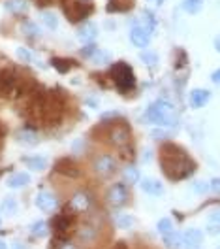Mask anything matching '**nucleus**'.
<instances>
[{"mask_svg":"<svg viewBox=\"0 0 220 249\" xmlns=\"http://www.w3.org/2000/svg\"><path fill=\"white\" fill-rule=\"evenodd\" d=\"M160 168L162 174L172 179V181H181L190 178L196 172V160H192L187 149H183L177 143H164L160 149Z\"/></svg>","mask_w":220,"mask_h":249,"instance_id":"nucleus-1","label":"nucleus"},{"mask_svg":"<svg viewBox=\"0 0 220 249\" xmlns=\"http://www.w3.org/2000/svg\"><path fill=\"white\" fill-rule=\"evenodd\" d=\"M143 121L158 126H173L177 123V111L175 106L168 100H157L153 102L143 113Z\"/></svg>","mask_w":220,"mask_h":249,"instance_id":"nucleus-2","label":"nucleus"},{"mask_svg":"<svg viewBox=\"0 0 220 249\" xmlns=\"http://www.w3.org/2000/svg\"><path fill=\"white\" fill-rule=\"evenodd\" d=\"M91 172L98 179H110L119 172V159L111 153L100 151L91 159Z\"/></svg>","mask_w":220,"mask_h":249,"instance_id":"nucleus-3","label":"nucleus"},{"mask_svg":"<svg viewBox=\"0 0 220 249\" xmlns=\"http://www.w3.org/2000/svg\"><path fill=\"white\" fill-rule=\"evenodd\" d=\"M102 221L96 217V215H91L89 219H85L81 225L76 227V238L81 246H94L96 242L102 238Z\"/></svg>","mask_w":220,"mask_h":249,"instance_id":"nucleus-4","label":"nucleus"},{"mask_svg":"<svg viewBox=\"0 0 220 249\" xmlns=\"http://www.w3.org/2000/svg\"><path fill=\"white\" fill-rule=\"evenodd\" d=\"M110 76L121 93H130L136 87V74L130 68V64H126L125 61L113 64L110 70Z\"/></svg>","mask_w":220,"mask_h":249,"instance_id":"nucleus-5","label":"nucleus"},{"mask_svg":"<svg viewBox=\"0 0 220 249\" xmlns=\"http://www.w3.org/2000/svg\"><path fill=\"white\" fill-rule=\"evenodd\" d=\"M93 206H94V198H93L91 193H87V191H76L70 196V202H68V210L66 212L72 213V215H87V213H91Z\"/></svg>","mask_w":220,"mask_h":249,"instance_id":"nucleus-6","label":"nucleus"},{"mask_svg":"<svg viewBox=\"0 0 220 249\" xmlns=\"http://www.w3.org/2000/svg\"><path fill=\"white\" fill-rule=\"evenodd\" d=\"M104 200L111 208L121 210V208H125L126 204L130 202V189H128V185H126L125 181L113 183V185L108 187V191L104 195Z\"/></svg>","mask_w":220,"mask_h":249,"instance_id":"nucleus-7","label":"nucleus"},{"mask_svg":"<svg viewBox=\"0 0 220 249\" xmlns=\"http://www.w3.org/2000/svg\"><path fill=\"white\" fill-rule=\"evenodd\" d=\"M108 142H110L111 145L119 147V149L130 145V142H132V130H130V126L125 121L123 123L115 121V123L111 124L110 132H108Z\"/></svg>","mask_w":220,"mask_h":249,"instance_id":"nucleus-8","label":"nucleus"},{"mask_svg":"<svg viewBox=\"0 0 220 249\" xmlns=\"http://www.w3.org/2000/svg\"><path fill=\"white\" fill-rule=\"evenodd\" d=\"M74 217H76V215H72V213H68V212H63V213H59V215L55 217L53 229H55V232H57V238L68 240V236L74 234V229H76Z\"/></svg>","mask_w":220,"mask_h":249,"instance_id":"nucleus-9","label":"nucleus"},{"mask_svg":"<svg viewBox=\"0 0 220 249\" xmlns=\"http://www.w3.org/2000/svg\"><path fill=\"white\" fill-rule=\"evenodd\" d=\"M36 208L44 213H53L57 208H59V198L53 191H47V189H42L38 195H36Z\"/></svg>","mask_w":220,"mask_h":249,"instance_id":"nucleus-10","label":"nucleus"},{"mask_svg":"<svg viewBox=\"0 0 220 249\" xmlns=\"http://www.w3.org/2000/svg\"><path fill=\"white\" fill-rule=\"evenodd\" d=\"M78 40L81 44H94V40L98 38V27L93 21H85L78 29Z\"/></svg>","mask_w":220,"mask_h":249,"instance_id":"nucleus-11","label":"nucleus"},{"mask_svg":"<svg viewBox=\"0 0 220 249\" xmlns=\"http://www.w3.org/2000/svg\"><path fill=\"white\" fill-rule=\"evenodd\" d=\"M130 42L136 47H147L151 42V32L147 31L143 25H134L130 29Z\"/></svg>","mask_w":220,"mask_h":249,"instance_id":"nucleus-12","label":"nucleus"},{"mask_svg":"<svg viewBox=\"0 0 220 249\" xmlns=\"http://www.w3.org/2000/svg\"><path fill=\"white\" fill-rule=\"evenodd\" d=\"M204 244V232L200 229H189L183 234V248L185 249H200Z\"/></svg>","mask_w":220,"mask_h":249,"instance_id":"nucleus-13","label":"nucleus"},{"mask_svg":"<svg viewBox=\"0 0 220 249\" xmlns=\"http://www.w3.org/2000/svg\"><path fill=\"white\" fill-rule=\"evenodd\" d=\"M57 172L66 176V178H79V174H81L78 164L72 159H61V160H57Z\"/></svg>","mask_w":220,"mask_h":249,"instance_id":"nucleus-14","label":"nucleus"},{"mask_svg":"<svg viewBox=\"0 0 220 249\" xmlns=\"http://www.w3.org/2000/svg\"><path fill=\"white\" fill-rule=\"evenodd\" d=\"M211 100V91H207V89H194L192 93H190V108L194 109H200L204 108L205 104Z\"/></svg>","mask_w":220,"mask_h":249,"instance_id":"nucleus-15","label":"nucleus"},{"mask_svg":"<svg viewBox=\"0 0 220 249\" xmlns=\"http://www.w3.org/2000/svg\"><path fill=\"white\" fill-rule=\"evenodd\" d=\"M141 191L151 195V196H162L164 195V185L158 181V179H153V178H145L141 181Z\"/></svg>","mask_w":220,"mask_h":249,"instance_id":"nucleus-16","label":"nucleus"},{"mask_svg":"<svg viewBox=\"0 0 220 249\" xmlns=\"http://www.w3.org/2000/svg\"><path fill=\"white\" fill-rule=\"evenodd\" d=\"M29 183H31V176L27 172H16L6 181V185L10 187V189H23V187H27Z\"/></svg>","mask_w":220,"mask_h":249,"instance_id":"nucleus-17","label":"nucleus"},{"mask_svg":"<svg viewBox=\"0 0 220 249\" xmlns=\"http://www.w3.org/2000/svg\"><path fill=\"white\" fill-rule=\"evenodd\" d=\"M16 136H17V142H19V143H23V145H31V147L32 145H38V142H40L38 134H36L32 128H29V126L21 128Z\"/></svg>","mask_w":220,"mask_h":249,"instance_id":"nucleus-18","label":"nucleus"},{"mask_svg":"<svg viewBox=\"0 0 220 249\" xmlns=\"http://www.w3.org/2000/svg\"><path fill=\"white\" fill-rule=\"evenodd\" d=\"M23 162L27 168L34 172H44L47 168V159L46 157H23Z\"/></svg>","mask_w":220,"mask_h":249,"instance_id":"nucleus-19","label":"nucleus"},{"mask_svg":"<svg viewBox=\"0 0 220 249\" xmlns=\"http://www.w3.org/2000/svg\"><path fill=\"white\" fill-rule=\"evenodd\" d=\"M0 210H2V213L4 215H8V217H12V215H16L17 210H19V202H17L16 196H6L2 204H0Z\"/></svg>","mask_w":220,"mask_h":249,"instance_id":"nucleus-20","label":"nucleus"},{"mask_svg":"<svg viewBox=\"0 0 220 249\" xmlns=\"http://www.w3.org/2000/svg\"><path fill=\"white\" fill-rule=\"evenodd\" d=\"M4 8L10 12V14H25L29 10V2L27 0H6Z\"/></svg>","mask_w":220,"mask_h":249,"instance_id":"nucleus-21","label":"nucleus"},{"mask_svg":"<svg viewBox=\"0 0 220 249\" xmlns=\"http://www.w3.org/2000/svg\"><path fill=\"white\" fill-rule=\"evenodd\" d=\"M123 178H125V183L126 185H134V183H140L141 179V174H140V168L136 166H126L125 172H123Z\"/></svg>","mask_w":220,"mask_h":249,"instance_id":"nucleus-22","label":"nucleus"},{"mask_svg":"<svg viewBox=\"0 0 220 249\" xmlns=\"http://www.w3.org/2000/svg\"><path fill=\"white\" fill-rule=\"evenodd\" d=\"M42 23H44V27H47L49 31H55L57 27H59V17L55 12H49V10H44L42 12Z\"/></svg>","mask_w":220,"mask_h":249,"instance_id":"nucleus-23","label":"nucleus"},{"mask_svg":"<svg viewBox=\"0 0 220 249\" xmlns=\"http://www.w3.org/2000/svg\"><path fill=\"white\" fill-rule=\"evenodd\" d=\"M164 244H166V248L168 249H181L183 248V234H179L173 231L172 234L164 236Z\"/></svg>","mask_w":220,"mask_h":249,"instance_id":"nucleus-24","label":"nucleus"},{"mask_svg":"<svg viewBox=\"0 0 220 249\" xmlns=\"http://www.w3.org/2000/svg\"><path fill=\"white\" fill-rule=\"evenodd\" d=\"M21 32L25 34V36H29V38H38L42 31H40V27L34 23V21H23V25H21Z\"/></svg>","mask_w":220,"mask_h":249,"instance_id":"nucleus-25","label":"nucleus"},{"mask_svg":"<svg viewBox=\"0 0 220 249\" xmlns=\"http://www.w3.org/2000/svg\"><path fill=\"white\" fill-rule=\"evenodd\" d=\"M51 66H53L57 72H61V74H66V72H70V70H72L74 62L68 61V59H59V57H55V59H51Z\"/></svg>","mask_w":220,"mask_h":249,"instance_id":"nucleus-26","label":"nucleus"},{"mask_svg":"<svg viewBox=\"0 0 220 249\" xmlns=\"http://www.w3.org/2000/svg\"><path fill=\"white\" fill-rule=\"evenodd\" d=\"M115 223H117V227L119 229H123V231H128V229H132L134 227V217L132 215H128V213H117L115 215Z\"/></svg>","mask_w":220,"mask_h":249,"instance_id":"nucleus-27","label":"nucleus"},{"mask_svg":"<svg viewBox=\"0 0 220 249\" xmlns=\"http://www.w3.org/2000/svg\"><path fill=\"white\" fill-rule=\"evenodd\" d=\"M47 232H49V225L46 221H36L31 227V234L34 238H44V236H47Z\"/></svg>","mask_w":220,"mask_h":249,"instance_id":"nucleus-28","label":"nucleus"},{"mask_svg":"<svg viewBox=\"0 0 220 249\" xmlns=\"http://www.w3.org/2000/svg\"><path fill=\"white\" fill-rule=\"evenodd\" d=\"M202 6H204V0H183V10L192 16L198 14L202 10Z\"/></svg>","mask_w":220,"mask_h":249,"instance_id":"nucleus-29","label":"nucleus"},{"mask_svg":"<svg viewBox=\"0 0 220 249\" xmlns=\"http://www.w3.org/2000/svg\"><path fill=\"white\" fill-rule=\"evenodd\" d=\"M17 59L21 62H34L36 61V55H34V51L29 49V47H17L16 51Z\"/></svg>","mask_w":220,"mask_h":249,"instance_id":"nucleus-30","label":"nucleus"},{"mask_svg":"<svg viewBox=\"0 0 220 249\" xmlns=\"http://www.w3.org/2000/svg\"><path fill=\"white\" fill-rule=\"evenodd\" d=\"M157 229L162 236H168V234H172L173 231H175V229H173V221L170 217L160 219V221H158V225H157Z\"/></svg>","mask_w":220,"mask_h":249,"instance_id":"nucleus-31","label":"nucleus"},{"mask_svg":"<svg viewBox=\"0 0 220 249\" xmlns=\"http://www.w3.org/2000/svg\"><path fill=\"white\" fill-rule=\"evenodd\" d=\"M110 61H111V53L110 51H102V49H98L94 53V57L91 59V62H93V64H98V66H100V64H108Z\"/></svg>","mask_w":220,"mask_h":249,"instance_id":"nucleus-32","label":"nucleus"},{"mask_svg":"<svg viewBox=\"0 0 220 249\" xmlns=\"http://www.w3.org/2000/svg\"><path fill=\"white\" fill-rule=\"evenodd\" d=\"M140 59H141L147 66H157L158 64V55L155 53V51H141Z\"/></svg>","mask_w":220,"mask_h":249,"instance_id":"nucleus-33","label":"nucleus"},{"mask_svg":"<svg viewBox=\"0 0 220 249\" xmlns=\"http://www.w3.org/2000/svg\"><path fill=\"white\" fill-rule=\"evenodd\" d=\"M98 51V47L94 46V44H85V47L81 49V57H85V59H93L94 57V53Z\"/></svg>","mask_w":220,"mask_h":249,"instance_id":"nucleus-34","label":"nucleus"},{"mask_svg":"<svg viewBox=\"0 0 220 249\" xmlns=\"http://www.w3.org/2000/svg\"><path fill=\"white\" fill-rule=\"evenodd\" d=\"M209 189H211V185H209V183H205V181H196V183L192 185V191H194V193H198V195H205Z\"/></svg>","mask_w":220,"mask_h":249,"instance_id":"nucleus-35","label":"nucleus"},{"mask_svg":"<svg viewBox=\"0 0 220 249\" xmlns=\"http://www.w3.org/2000/svg\"><path fill=\"white\" fill-rule=\"evenodd\" d=\"M209 185H211V191H213L215 195H219V196H220V178H213Z\"/></svg>","mask_w":220,"mask_h":249,"instance_id":"nucleus-36","label":"nucleus"},{"mask_svg":"<svg viewBox=\"0 0 220 249\" xmlns=\"http://www.w3.org/2000/svg\"><path fill=\"white\" fill-rule=\"evenodd\" d=\"M209 221H211V223H219L220 225V210H213V212L209 213Z\"/></svg>","mask_w":220,"mask_h":249,"instance_id":"nucleus-37","label":"nucleus"},{"mask_svg":"<svg viewBox=\"0 0 220 249\" xmlns=\"http://www.w3.org/2000/svg\"><path fill=\"white\" fill-rule=\"evenodd\" d=\"M207 231H209V234H215V236H219V234H220V225H219V223H215V225H211Z\"/></svg>","mask_w":220,"mask_h":249,"instance_id":"nucleus-38","label":"nucleus"},{"mask_svg":"<svg viewBox=\"0 0 220 249\" xmlns=\"http://www.w3.org/2000/svg\"><path fill=\"white\" fill-rule=\"evenodd\" d=\"M211 81H213V83H217V85H220V68L211 74Z\"/></svg>","mask_w":220,"mask_h":249,"instance_id":"nucleus-39","label":"nucleus"},{"mask_svg":"<svg viewBox=\"0 0 220 249\" xmlns=\"http://www.w3.org/2000/svg\"><path fill=\"white\" fill-rule=\"evenodd\" d=\"M213 44H215V49H217V51L220 53V34L217 36V38H215V42H213Z\"/></svg>","mask_w":220,"mask_h":249,"instance_id":"nucleus-40","label":"nucleus"},{"mask_svg":"<svg viewBox=\"0 0 220 249\" xmlns=\"http://www.w3.org/2000/svg\"><path fill=\"white\" fill-rule=\"evenodd\" d=\"M113 249H128V248H126L125 242H119V244H115V246H113Z\"/></svg>","mask_w":220,"mask_h":249,"instance_id":"nucleus-41","label":"nucleus"},{"mask_svg":"<svg viewBox=\"0 0 220 249\" xmlns=\"http://www.w3.org/2000/svg\"><path fill=\"white\" fill-rule=\"evenodd\" d=\"M151 159H153V155H151V151L147 149V151H145V155H143V160L147 162V160H151Z\"/></svg>","mask_w":220,"mask_h":249,"instance_id":"nucleus-42","label":"nucleus"},{"mask_svg":"<svg viewBox=\"0 0 220 249\" xmlns=\"http://www.w3.org/2000/svg\"><path fill=\"white\" fill-rule=\"evenodd\" d=\"M14 249H25V246H21V242H16V246H14Z\"/></svg>","mask_w":220,"mask_h":249,"instance_id":"nucleus-43","label":"nucleus"},{"mask_svg":"<svg viewBox=\"0 0 220 249\" xmlns=\"http://www.w3.org/2000/svg\"><path fill=\"white\" fill-rule=\"evenodd\" d=\"M0 249H8V246H6V242H4V240H0Z\"/></svg>","mask_w":220,"mask_h":249,"instance_id":"nucleus-44","label":"nucleus"},{"mask_svg":"<svg viewBox=\"0 0 220 249\" xmlns=\"http://www.w3.org/2000/svg\"><path fill=\"white\" fill-rule=\"evenodd\" d=\"M155 2H157V4H162V2H164V0H155Z\"/></svg>","mask_w":220,"mask_h":249,"instance_id":"nucleus-45","label":"nucleus"},{"mask_svg":"<svg viewBox=\"0 0 220 249\" xmlns=\"http://www.w3.org/2000/svg\"><path fill=\"white\" fill-rule=\"evenodd\" d=\"M219 249H220V248H219Z\"/></svg>","mask_w":220,"mask_h":249,"instance_id":"nucleus-46","label":"nucleus"}]
</instances>
